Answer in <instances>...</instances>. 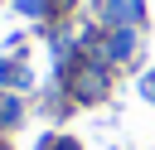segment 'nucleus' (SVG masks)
I'll list each match as a JSON object with an SVG mask.
<instances>
[{"instance_id": "1", "label": "nucleus", "mask_w": 155, "mask_h": 150, "mask_svg": "<svg viewBox=\"0 0 155 150\" xmlns=\"http://www.w3.org/2000/svg\"><path fill=\"white\" fill-rule=\"evenodd\" d=\"M111 19H140V0H111Z\"/></svg>"}, {"instance_id": "2", "label": "nucleus", "mask_w": 155, "mask_h": 150, "mask_svg": "<svg viewBox=\"0 0 155 150\" xmlns=\"http://www.w3.org/2000/svg\"><path fill=\"white\" fill-rule=\"evenodd\" d=\"M44 150H78L73 140H63V145H53V140H44Z\"/></svg>"}, {"instance_id": "3", "label": "nucleus", "mask_w": 155, "mask_h": 150, "mask_svg": "<svg viewBox=\"0 0 155 150\" xmlns=\"http://www.w3.org/2000/svg\"><path fill=\"white\" fill-rule=\"evenodd\" d=\"M145 97H150V102H155V77H145Z\"/></svg>"}]
</instances>
